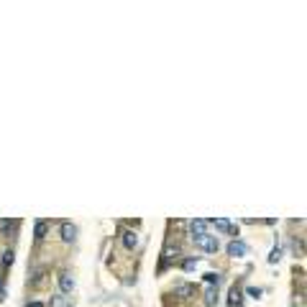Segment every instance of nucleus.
Masks as SVG:
<instances>
[{
  "instance_id": "nucleus-16",
  "label": "nucleus",
  "mask_w": 307,
  "mask_h": 307,
  "mask_svg": "<svg viewBox=\"0 0 307 307\" xmlns=\"http://www.w3.org/2000/svg\"><path fill=\"white\" fill-rule=\"evenodd\" d=\"M246 294H248V297H254V300H259V297H261V290H259V287H248Z\"/></svg>"
},
{
  "instance_id": "nucleus-17",
  "label": "nucleus",
  "mask_w": 307,
  "mask_h": 307,
  "mask_svg": "<svg viewBox=\"0 0 307 307\" xmlns=\"http://www.w3.org/2000/svg\"><path fill=\"white\" fill-rule=\"evenodd\" d=\"M5 228H11V220H0V230H5Z\"/></svg>"
},
{
  "instance_id": "nucleus-3",
  "label": "nucleus",
  "mask_w": 307,
  "mask_h": 307,
  "mask_svg": "<svg viewBox=\"0 0 307 307\" xmlns=\"http://www.w3.org/2000/svg\"><path fill=\"white\" fill-rule=\"evenodd\" d=\"M189 233H192V241L200 238V236H205V233H207V220H202V218L189 220Z\"/></svg>"
},
{
  "instance_id": "nucleus-2",
  "label": "nucleus",
  "mask_w": 307,
  "mask_h": 307,
  "mask_svg": "<svg viewBox=\"0 0 307 307\" xmlns=\"http://www.w3.org/2000/svg\"><path fill=\"white\" fill-rule=\"evenodd\" d=\"M248 254V246L243 241H238V238H233L230 243H228V256H233V259H241V256H246Z\"/></svg>"
},
{
  "instance_id": "nucleus-15",
  "label": "nucleus",
  "mask_w": 307,
  "mask_h": 307,
  "mask_svg": "<svg viewBox=\"0 0 307 307\" xmlns=\"http://www.w3.org/2000/svg\"><path fill=\"white\" fill-rule=\"evenodd\" d=\"M279 259H282V251H279V248H274L272 254H269V264H276Z\"/></svg>"
},
{
  "instance_id": "nucleus-8",
  "label": "nucleus",
  "mask_w": 307,
  "mask_h": 307,
  "mask_svg": "<svg viewBox=\"0 0 307 307\" xmlns=\"http://www.w3.org/2000/svg\"><path fill=\"white\" fill-rule=\"evenodd\" d=\"M46 233H49V223L46 220H36L33 223V238L36 241H44V238H46Z\"/></svg>"
},
{
  "instance_id": "nucleus-19",
  "label": "nucleus",
  "mask_w": 307,
  "mask_h": 307,
  "mask_svg": "<svg viewBox=\"0 0 307 307\" xmlns=\"http://www.w3.org/2000/svg\"><path fill=\"white\" fill-rule=\"evenodd\" d=\"M0 290H3V274H0Z\"/></svg>"
},
{
  "instance_id": "nucleus-18",
  "label": "nucleus",
  "mask_w": 307,
  "mask_h": 307,
  "mask_svg": "<svg viewBox=\"0 0 307 307\" xmlns=\"http://www.w3.org/2000/svg\"><path fill=\"white\" fill-rule=\"evenodd\" d=\"M26 307H46V305H44V302H29Z\"/></svg>"
},
{
  "instance_id": "nucleus-10",
  "label": "nucleus",
  "mask_w": 307,
  "mask_h": 307,
  "mask_svg": "<svg viewBox=\"0 0 307 307\" xmlns=\"http://www.w3.org/2000/svg\"><path fill=\"white\" fill-rule=\"evenodd\" d=\"M215 300H218V287H210V290L205 292V305H207V307H213Z\"/></svg>"
},
{
  "instance_id": "nucleus-9",
  "label": "nucleus",
  "mask_w": 307,
  "mask_h": 307,
  "mask_svg": "<svg viewBox=\"0 0 307 307\" xmlns=\"http://www.w3.org/2000/svg\"><path fill=\"white\" fill-rule=\"evenodd\" d=\"M228 305H230V307L241 305V290H238V287H230V292H228Z\"/></svg>"
},
{
  "instance_id": "nucleus-5",
  "label": "nucleus",
  "mask_w": 307,
  "mask_h": 307,
  "mask_svg": "<svg viewBox=\"0 0 307 307\" xmlns=\"http://www.w3.org/2000/svg\"><path fill=\"white\" fill-rule=\"evenodd\" d=\"M195 284H179V287H174V297L177 300H189V297H195Z\"/></svg>"
},
{
  "instance_id": "nucleus-6",
  "label": "nucleus",
  "mask_w": 307,
  "mask_h": 307,
  "mask_svg": "<svg viewBox=\"0 0 307 307\" xmlns=\"http://www.w3.org/2000/svg\"><path fill=\"white\" fill-rule=\"evenodd\" d=\"M121 236H123V238H121V241H123V246L128 248V251H133V248L138 246V233H136V230H123Z\"/></svg>"
},
{
  "instance_id": "nucleus-12",
  "label": "nucleus",
  "mask_w": 307,
  "mask_h": 307,
  "mask_svg": "<svg viewBox=\"0 0 307 307\" xmlns=\"http://www.w3.org/2000/svg\"><path fill=\"white\" fill-rule=\"evenodd\" d=\"M205 282L210 284V287H218V284H220V274H213V272L205 274Z\"/></svg>"
},
{
  "instance_id": "nucleus-14",
  "label": "nucleus",
  "mask_w": 307,
  "mask_h": 307,
  "mask_svg": "<svg viewBox=\"0 0 307 307\" xmlns=\"http://www.w3.org/2000/svg\"><path fill=\"white\" fill-rule=\"evenodd\" d=\"M195 266H197V259H184V261H182V269H184V272H192Z\"/></svg>"
},
{
  "instance_id": "nucleus-1",
  "label": "nucleus",
  "mask_w": 307,
  "mask_h": 307,
  "mask_svg": "<svg viewBox=\"0 0 307 307\" xmlns=\"http://www.w3.org/2000/svg\"><path fill=\"white\" fill-rule=\"evenodd\" d=\"M195 246L200 248V251H205V254H215V251L220 248V241H218V236H210V233H205V236L195 238Z\"/></svg>"
},
{
  "instance_id": "nucleus-13",
  "label": "nucleus",
  "mask_w": 307,
  "mask_h": 307,
  "mask_svg": "<svg viewBox=\"0 0 307 307\" xmlns=\"http://www.w3.org/2000/svg\"><path fill=\"white\" fill-rule=\"evenodd\" d=\"M13 261H15V256H13V251H11V248H8V251H5V254H3V266H11V264H13Z\"/></svg>"
},
{
  "instance_id": "nucleus-7",
  "label": "nucleus",
  "mask_w": 307,
  "mask_h": 307,
  "mask_svg": "<svg viewBox=\"0 0 307 307\" xmlns=\"http://www.w3.org/2000/svg\"><path fill=\"white\" fill-rule=\"evenodd\" d=\"M59 290L64 292V294H69L72 290H75V279H72L69 272H61V274H59Z\"/></svg>"
},
{
  "instance_id": "nucleus-11",
  "label": "nucleus",
  "mask_w": 307,
  "mask_h": 307,
  "mask_svg": "<svg viewBox=\"0 0 307 307\" xmlns=\"http://www.w3.org/2000/svg\"><path fill=\"white\" fill-rule=\"evenodd\" d=\"M213 225H215L218 230H228V228H230V220H228V218H218V220H213Z\"/></svg>"
},
{
  "instance_id": "nucleus-4",
  "label": "nucleus",
  "mask_w": 307,
  "mask_h": 307,
  "mask_svg": "<svg viewBox=\"0 0 307 307\" xmlns=\"http://www.w3.org/2000/svg\"><path fill=\"white\" fill-rule=\"evenodd\" d=\"M59 233H61V241H64V243H72V241L77 238V228L72 223H67V220L59 225Z\"/></svg>"
}]
</instances>
